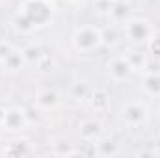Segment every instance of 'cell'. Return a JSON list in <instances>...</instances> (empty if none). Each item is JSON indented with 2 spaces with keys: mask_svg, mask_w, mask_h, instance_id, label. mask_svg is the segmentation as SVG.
<instances>
[{
  "mask_svg": "<svg viewBox=\"0 0 160 158\" xmlns=\"http://www.w3.org/2000/svg\"><path fill=\"white\" fill-rule=\"evenodd\" d=\"M0 67H2V71H6V73H17V71H21L22 67H26L24 58H22V52H21L19 48H15L13 52H9V54L0 62Z\"/></svg>",
  "mask_w": 160,
  "mask_h": 158,
  "instance_id": "cell-14",
  "label": "cell"
},
{
  "mask_svg": "<svg viewBox=\"0 0 160 158\" xmlns=\"http://www.w3.org/2000/svg\"><path fill=\"white\" fill-rule=\"evenodd\" d=\"M95 155H97V141L82 140V143L77 147V156H95Z\"/></svg>",
  "mask_w": 160,
  "mask_h": 158,
  "instance_id": "cell-21",
  "label": "cell"
},
{
  "mask_svg": "<svg viewBox=\"0 0 160 158\" xmlns=\"http://www.w3.org/2000/svg\"><path fill=\"white\" fill-rule=\"evenodd\" d=\"M30 125V119L24 108L21 106H9L6 108V114L2 119V132H8V134H21L28 128Z\"/></svg>",
  "mask_w": 160,
  "mask_h": 158,
  "instance_id": "cell-5",
  "label": "cell"
},
{
  "mask_svg": "<svg viewBox=\"0 0 160 158\" xmlns=\"http://www.w3.org/2000/svg\"><path fill=\"white\" fill-rule=\"evenodd\" d=\"M34 67H36V71H38V73H50V71L54 69V60H52L48 54H45V56L41 58Z\"/></svg>",
  "mask_w": 160,
  "mask_h": 158,
  "instance_id": "cell-22",
  "label": "cell"
},
{
  "mask_svg": "<svg viewBox=\"0 0 160 158\" xmlns=\"http://www.w3.org/2000/svg\"><path fill=\"white\" fill-rule=\"evenodd\" d=\"M15 48H17V47H15V45H11L9 41H0V62H2L9 52H13Z\"/></svg>",
  "mask_w": 160,
  "mask_h": 158,
  "instance_id": "cell-24",
  "label": "cell"
},
{
  "mask_svg": "<svg viewBox=\"0 0 160 158\" xmlns=\"http://www.w3.org/2000/svg\"><path fill=\"white\" fill-rule=\"evenodd\" d=\"M142 89L145 95L158 99L160 97V71H149L142 78Z\"/></svg>",
  "mask_w": 160,
  "mask_h": 158,
  "instance_id": "cell-13",
  "label": "cell"
},
{
  "mask_svg": "<svg viewBox=\"0 0 160 158\" xmlns=\"http://www.w3.org/2000/svg\"><path fill=\"white\" fill-rule=\"evenodd\" d=\"M88 102H89L93 112L102 114L110 108V93L104 87H95V89H91V93L88 97Z\"/></svg>",
  "mask_w": 160,
  "mask_h": 158,
  "instance_id": "cell-10",
  "label": "cell"
},
{
  "mask_svg": "<svg viewBox=\"0 0 160 158\" xmlns=\"http://www.w3.org/2000/svg\"><path fill=\"white\" fill-rule=\"evenodd\" d=\"M112 2H116V0H95V4H97L99 7H104V11H108V7H110Z\"/></svg>",
  "mask_w": 160,
  "mask_h": 158,
  "instance_id": "cell-25",
  "label": "cell"
},
{
  "mask_svg": "<svg viewBox=\"0 0 160 158\" xmlns=\"http://www.w3.org/2000/svg\"><path fill=\"white\" fill-rule=\"evenodd\" d=\"M121 147L116 140H110V138L97 140V155L99 156H118Z\"/></svg>",
  "mask_w": 160,
  "mask_h": 158,
  "instance_id": "cell-17",
  "label": "cell"
},
{
  "mask_svg": "<svg viewBox=\"0 0 160 158\" xmlns=\"http://www.w3.org/2000/svg\"><path fill=\"white\" fill-rule=\"evenodd\" d=\"M155 26L145 17H130L123 24V36L130 41L132 45H147L149 39L155 37Z\"/></svg>",
  "mask_w": 160,
  "mask_h": 158,
  "instance_id": "cell-3",
  "label": "cell"
},
{
  "mask_svg": "<svg viewBox=\"0 0 160 158\" xmlns=\"http://www.w3.org/2000/svg\"><path fill=\"white\" fill-rule=\"evenodd\" d=\"M147 50H149V54H153V56L160 58V36L155 34V37L149 39V43H147Z\"/></svg>",
  "mask_w": 160,
  "mask_h": 158,
  "instance_id": "cell-23",
  "label": "cell"
},
{
  "mask_svg": "<svg viewBox=\"0 0 160 158\" xmlns=\"http://www.w3.org/2000/svg\"><path fill=\"white\" fill-rule=\"evenodd\" d=\"M106 17L110 21V24H116V26H123L132 15V6L128 0H116L110 4L108 11H106Z\"/></svg>",
  "mask_w": 160,
  "mask_h": 158,
  "instance_id": "cell-8",
  "label": "cell"
},
{
  "mask_svg": "<svg viewBox=\"0 0 160 158\" xmlns=\"http://www.w3.org/2000/svg\"><path fill=\"white\" fill-rule=\"evenodd\" d=\"M91 89H93V87L89 86V82H88V80H77V82H73V84H71L69 95H71V99H75L77 102H80V101H88V97H89Z\"/></svg>",
  "mask_w": 160,
  "mask_h": 158,
  "instance_id": "cell-19",
  "label": "cell"
},
{
  "mask_svg": "<svg viewBox=\"0 0 160 158\" xmlns=\"http://www.w3.org/2000/svg\"><path fill=\"white\" fill-rule=\"evenodd\" d=\"M71 45L80 54H89L95 52L99 47H102V37H101V28L95 24H84L78 26L73 36H71Z\"/></svg>",
  "mask_w": 160,
  "mask_h": 158,
  "instance_id": "cell-2",
  "label": "cell"
},
{
  "mask_svg": "<svg viewBox=\"0 0 160 158\" xmlns=\"http://www.w3.org/2000/svg\"><path fill=\"white\" fill-rule=\"evenodd\" d=\"M123 56L127 58V62L130 63V67H132V71H134V73H143V71L147 69L149 58H147V54H145L142 48H138V47L128 48V50H125V52H123Z\"/></svg>",
  "mask_w": 160,
  "mask_h": 158,
  "instance_id": "cell-12",
  "label": "cell"
},
{
  "mask_svg": "<svg viewBox=\"0 0 160 158\" xmlns=\"http://www.w3.org/2000/svg\"><path fill=\"white\" fill-rule=\"evenodd\" d=\"M45 2H52V0H45Z\"/></svg>",
  "mask_w": 160,
  "mask_h": 158,
  "instance_id": "cell-29",
  "label": "cell"
},
{
  "mask_svg": "<svg viewBox=\"0 0 160 158\" xmlns=\"http://www.w3.org/2000/svg\"><path fill=\"white\" fill-rule=\"evenodd\" d=\"M6 2H8V0H0V7H2V6H4Z\"/></svg>",
  "mask_w": 160,
  "mask_h": 158,
  "instance_id": "cell-28",
  "label": "cell"
},
{
  "mask_svg": "<svg viewBox=\"0 0 160 158\" xmlns=\"http://www.w3.org/2000/svg\"><path fill=\"white\" fill-rule=\"evenodd\" d=\"M50 153L54 156H77V147L65 138H58L50 143Z\"/></svg>",
  "mask_w": 160,
  "mask_h": 158,
  "instance_id": "cell-16",
  "label": "cell"
},
{
  "mask_svg": "<svg viewBox=\"0 0 160 158\" xmlns=\"http://www.w3.org/2000/svg\"><path fill=\"white\" fill-rule=\"evenodd\" d=\"M4 114H6V108L0 106V132H2V119H4Z\"/></svg>",
  "mask_w": 160,
  "mask_h": 158,
  "instance_id": "cell-27",
  "label": "cell"
},
{
  "mask_svg": "<svg viewBox=\"0 0 160 158\" xmlns=\"http://www.w3.org/2000/svg\"><path fill=\"white\" fill-rule=\"evenodd\" d=\"M11 26H13V30H15L17 34H21V36H30V34H34V32L38 30V28L30 22V19H28L24 13H21V11H17V13L13 15Z\"/></svg>",
  "mask_w": 160,
  "mask_h": 158,
  "instance_id": "cell-15",
  "label": "cell"
},
{
  "mask_svg": "<svg viewBox=\"0 0 160 158\" xmlns=\"http://www.w3.org/2000/svg\"><path fill=\"white\" fill-rule=\"evenodd\" d=\"M62 104V95L60 91L47 87V89H39L34 97V106L41 110V112H52Z\"/></svg>",
  "mask_w": 160,
  "mask_h": 158,
  "instance_id": "cell-7",
  "label": "cell"
},
{
  "mask_svg": "<svg viewBox=\"0 0 160 158\" xmlns=\"http://www.w3.org/2000/svg\"><path fill=\"white\" fill-rule=\"evenodd\" d=\"M121 36H123V30H118L116 24H110L106 28H101V37H102V45L108 47V48H114L118 47L121 41Z\"/></svg>",
  "mask_w": 160,
  "mask_h": 158,
  "instance_id": "cell-18",
  "label": "cell"
},
{
  "mask_svg": "<svg viewBox=\"0 0 160 158\" xmlns=\"http://www.w3.org/2000/svg\"><path fill=\"white\" fill-rule=\"evenodd\" d=\"M71 6H84L86 4V0H67Z\"/></svg>",
  "mask_w": 160,
  "mask_h": 158,
  "instance_id": "cell-26",
  "label": "cell"
},
{
  "mask_svg": "<svg viewBox=\"0 0 160 158\" xmlns=\"http://www.w3.org/2000/svg\"><path fill=\"white\" fill-rule=\"evenodd\" d=\"M106 67H108V77H110L112 82H125V80H128L134 75L130 63L127 62V58H125L123 54L112 56V58L108 60V65H106Z\"/></svg>",
  "mask_w": 160,
  "mask_h": 158,
  "instance_id": "cell-6",
  "label": "cell"
},
{
  "mask_svg": "<svg viewBox=\"0 0 160 158\" xmlns=\"http://www.w3.org/2000/svg\"><path fill=\"white\" fill-rule=\"evenodd\" d=\"M17 11L24 13L38 30L48 26L54 19V6L52 2H45V0H22Z\"/></svg>",
  "mask_w": 160,
  "mask_h": 158,
  "instance_id": "cell-1",
  "label": "cell"
},
{
  "mask_svg": "<svg viewBox=\"0 0 160 158\" xmlns=\"http://www.w3.org/2000/svg\"><path fill=\"white\" fill-rule=\"evenodd\" d=\"M2 153H4V156L22 158V156H32L36 151H34L30 140H26V138H15V140H11V141L6 143V147H4Z\"/></svg>",
  "mask_w": 160,
  "mask_h": 158,
  "instance_id": "cell-9",
  "label": "cell"
},
{
  "mask_svg": "<svg viewBox=\"0 0 160 158\" xmlns=\"http://www.w3.org/2000/svg\"><path fill=\"white\" fill-rule=\"evenodd\" d=\"M21 52H22V58H24L26 65H36L41 58L45 56V50L41 48V45H36V43H30V45L22 47Z\"/></svg>",
  "mask_w": 160,
  "mask_h": 158,
  "instance_id": "cell-20",
  "label": "cell"
},
{
  "mask_svg": "<svg viewBox=\"0 0 160 158\" xmlns=\"http://www.w3.org/2000/svg\"><path fill=\"white\" fill-rule=\"evenodd\" d=\"M119 117L127 128H140L149 121V108L143 101H128L123 104Z\"/></svg>",
  "mask_w": 160,
  "mask_h": 158,
  "instance_id": "cell-4",
  "label": "cell"
},
{
  "mask_svg": "<svg viewBox=\"0 0 160 158\" xmlns=\"http://www.w3.org/2000/svg\"><path fill=\"white\" fill-rule=\"evenodd\" d=\"M78 136H80V140L97 141V140L102 138V126L95 119H84L78 125Z\"/></svg>",
  "mask_w": 160,
  "mask_h": 158,
  "instance_id": "cell-11",
  "label": "cell"
}]
</instances>
